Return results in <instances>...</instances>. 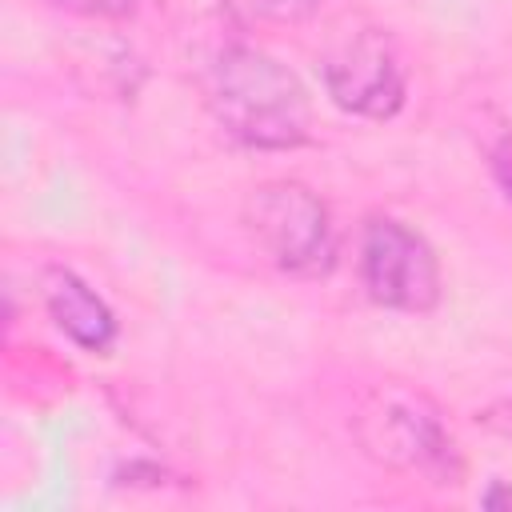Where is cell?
Returning <instances> with one entry per match:
<instances>
[{"instance_id":"obj_3","label":"cell","mask_w":512,"mask_h":512,"mask_svg":"<svg viewBox=\"0 0 512 512\" xmlns=\"http://www.w3.org/2000/svg\"><path fill=\"white\" fill-rule=\"evenodd\" d=\"M244 228L264 260L288 276H324L336 260L328 204L300 180H264L244 200Z\"/></svg>"},{"instance_id":"obj_10","label":"cell","mask_w":512,"mask_h":512,"mask_svg":"<svg viewBox=\"0 0 512 512\" xmlns=\"http://www.w3.org/2000/svg\"><path fill=\"white\" fill-rule=\"evenodd\" d=\"M488 164H492V176H496L500 192L512 200V136H500V140L488 148Z\"/></svg>"},{"instance_id":"obj_2","label":"cell","mask_w":512,"mask_h":512,"mask_svg":"<svg viewBox=\"0 0 512 512\" xmlns=\"http://www.w3.org/2000/svg\"><path fill=\"white\" fill-rule=\"evenodd\" d=\"M352 428L360 448L392 472H408L428 484H456L464 472L456 436L440 404L412 384H376L360 400Z\"/></svg>"},{"instance_id":"obj_1","label":"cell","mask_w":512,"mask_h":512,"mask_svg":"<svg viewBox=\"0 0 512 512\" xmlns=\"http://www.w3.org/2000/svg\"><path fill=\"white\" fill-rule=\"evenodd\" d=\"M208 108L216 124L260 152H288L312 136V104L296 72L252 44H228L208 72Z\"/></svg>"},{"instance_id":"obj_7","label":"cell","mask_w":512,"mask_h":512,"mask_svg":"<svg viewBox=\"0 0 512 512\" xmlns=\"http://www.w3.org/2000/svg\"><path fill=\"white\" fill-rule=\"evenodd\" d=\"M244 20H256V24H280V28H292V24H304L320 12L324 0H228Z\"/></svg>"},{"instance_id":"obj_4","label":"cell","mask_w":512,"mask_h":512,"mask_svg":"<svg viewBox=\"0 0 512 512\" xmlns=\"http://www.w3.org/2000/svg\"><path fill=\"white\" fill-rule=\"evenodd\" d=\"M320 80L328 100L360 120H392L408 100V72L384 28H356L340 36L320 60Z\"/></svg>"},{"instance_id":"obj_9","label":"cell","mask_w":512,"mask_h":512,"mask_svg":"<svg viewBox=\"0 0 512 512\" xmlns=\"http://www.w3.org/2000/svg\"><path fill=\"white\" fill-rule=\"evenodd\" d=\"M476 424L488 428V432H496V436H504V440H512V396H500V400L484 404L476 412Z\"/></svg>"},{"instance_id":"obj_11","label":"cell","mask_w":512,"mask_h":512,"mask_svg":"<svg viewBox=\"0 0 512 512\" xmlns=\"http://www.w3.org/2000/svg\"><path fill=\"white\" fill-rule=\"evenodd\" d=\"M480 500H484L488 508H512V488H508V484H492Z\"/></svg>"},{"instance_id":"obj_8","label":"cell","mask_w":512,"mask_h":512,"mask_svg":"<svg viewBox=\"0 0 512 512\" xmlns=\"http://www.w3.org/2000/svg\"><path fill=\"white\" fill-rule=\"evenodd\" d=\"M52 4L64 12L88 16V20H124L140 8V0H52Z\"/></svg>"},{"instance_id":"obj_6","label":"cell","mask_w":512,"mask_h":512,"mask_svg":"<svg viewBox=\"0 0 512 512\" xmlns=\"http://www.w3.org/2000/svg\"><path fill=\"white\" fill-rule=\"evenodd\" d=\"M40 300L52 316V324L84 352H108L116 344V316L104 304V296H96V288L88 280H80L72 268L64 264H48L40 272Z\"/></svg>"},{"instance_id":"obj_5","label":"cell","mask_w":512,"mask_h":512,"mask_svg":"<svg viewBox=\"0 0 512 512\" xmlns=\"http://www.w3.org/2000/svg\"><path fill=\"white\" fill-rule=\"evenodd\" d=\"M360 284L392 312H432L440 304L444 280L432 244L392 216H372L360 232Z\"/></svg>"}]
</instances>
